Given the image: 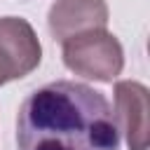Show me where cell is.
Instances as JSON below:
<instances>
[{"label": "cell", "mask_w": 150, "mask_h": 150, "mask_svg": "<svg viewBox=\"0 0 150 150\" xmlns=\"http://www.w3.org/2000/svg\"><path fill=\"white\" fill-rule=\"evenodd\" d=\"M19 150H117L120 131L108 98L89 84L56 80L33 94L16 115Z\"/></svg>", "instance_id": "obj_1"}, {"label": "cell", "mask_w": 150, "mask_h": 150, "mask_svg": "<svg viewBox=\"0 0 150 150\" xmlns=\"http://www.w3.org/2000/svg\"><path fill=\"white\" fill-rule=\"evenodd\" d=\"M63 63L80 77L112 82L124 68V49L112 33L94 28L63 40Z\"/></svg>", "instance_id": "obj_2"}, {"label": "cell", "mask_w": 150, "mask_h": 150, "mask_svg": "<svg viewBox=\"0 0 150 150\" xmlns=\"http://www.w3.org/2000/svg\"><path fill=\"white\" fill-rule=\"evenodd\" d=\"M42 61V47L33 26L21 16L0 19V87L30 75Z\"/></svg>", "instance_id": "obj_3"}, {"label": "cell", "mask_w": 150, "mask_h": 150, "mask_svg": "<svg viewBox=\"0 0 150 150\" xmlns=\"http://www.w3.org/2000/svg\"><path fill=\"white\" fill-rule=\"evenodd\" d=\"M115 94V122L117 131L124 134L129 150H148V112L150 94L148 87L134 80H122L112 89Z\"/></svg>", "instance_id": "obj_4"}, {"label": "cell", "mask_w": 150, "mask_h": 150, "mask_svg": "<svg viewBox=\"0 0 150 150\" xmlns=\"http://www.w3.org/2000/svg\"><path fill=\"white\" fill-rule=\"evenodd\" d=\"M47 23L52 35L63 42L73 35L105 28L108 26V5L105 0H56L49 7Z\"/></svg>", "instance_id": "obj_5"}]
</instances>
